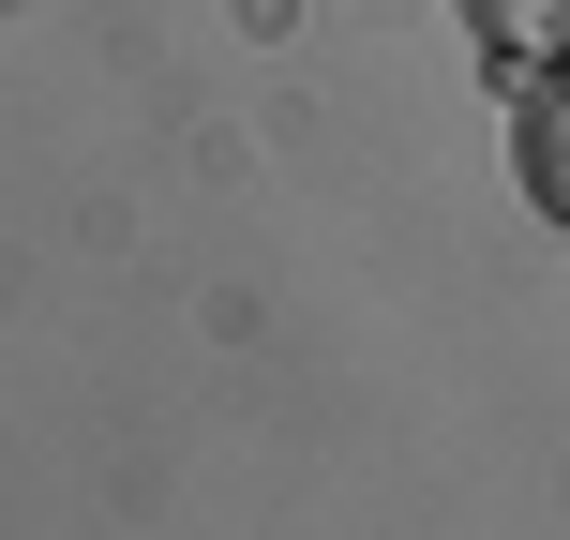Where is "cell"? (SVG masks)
Segmentation results:
<instances>
[{"label":"cell","mask_w":570,"mask_h":540,"mask_svg":"<svg viewBox=\"0 0 570 540\" xmlns=\"http://www.w3.org/2000/svg\"><path fill=\"white\" fill-rule=\"evenodd\" d=\"M511 180H525L541 226H570V46L511 76Z\"/></svg>","instance_id":"obj_1"},{"label":"cell","mask_w":570,"mask_h":540,"mask_svg":"<svg viewBox=\"0 0 570 540\" xmlns=\"http://www.w3.org/2000/svg\"><path fill=\"white\" fill-rule=\"evenodd\" d=\"M451 16H465V46H481L495 76H525V60L570 46V0H451Z\"/></svg>","instance_id":"obj_2"}]
</instances>
